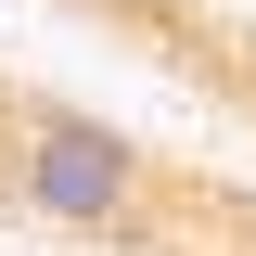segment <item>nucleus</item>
Segmentation results:
<instances>
[{
  "label": "nucleus",
  "instance_id": "f257e3e1",
  "mask_svg": "<svg viewBox=\"0 0 256 256\" xmlns=\"http://www.w3.org/2000/svg\"><path fill=\"white\" fill-rule=\"evenodd\" d=\"M0 192L52 230H90V244H128L154 218V154L128 128L77 116V102H13L0 116Z\"/></svg>",
  "mask_w": 256,
  "mask_h": 256
}]
</instances>
